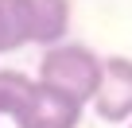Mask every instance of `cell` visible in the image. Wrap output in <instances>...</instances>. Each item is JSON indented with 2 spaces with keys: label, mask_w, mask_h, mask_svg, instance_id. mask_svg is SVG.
Returning <instances> with one entry per match:
<instances>
[{
  "label": "cell",
  "mask_w": 132,
  "mask_h": 128,
  "mask_svg": "<svg viewBox=\"0 0 132 128\" xmlns=\"http://www.w3.org/2000/svg\"><path fill=\"white\" fill-rule=\"evenodd\" d=\"M31 86H35V78L23 70H0V116H12L23 105V97L31 93Z\"/></svg>",
  "instance_id": "obj_6"
},
{
  "label": "cell",
  "mask_w": 132,
  "mask_h": 128,
  "mask_svg": "<svg viewBox=\"0 0 132 128\" xmlns=\"http://www.w3.org/2000/svg\"><path fill=\"white\" fill-rule=\"evenodd\" d=\"M89 105H93L97 120H105V124L132 120V58H124V54L105 58V78H101V89Z\"/></svg>",
  "instance_id": "obj_3"
},
{
  "label": "cell",
  "mask_w": 132,
  "mask_h": 128,
  "mask_svg": "<svg viewBox=\"0 0 132 128\" xmlns=\"http://www.w3.org/2000/svg\"><path fill=\"white\" fill-rule=\"evenodd\" d=\"M101 78H105V58L97 50H89L86 43H58V47H47L35 82L66 93L70 101H78L86 109L97 97Z\"/></svg>",
  "instance_id": "obj_1"
},
{
  "label": "cell",
  "mask_w": 132,
  "mask_h": 128,
  "mask_svg": "<svg viewBox=\"0 0 132 128\" xmlns=\"http://www.w3.org/2000/svg\"><path fill=\"white\" fill-rule=\"evenodd\" d=\"M82 113L86 109L78 101H70L66 93L35 82L31 93L23 97V105L12 113V120H16V128H78Z\"/></svg>",
  "instance_id": "obj_2"
},
{
  "label": "cell",
  "mask_w": 132,
  "mask_h": 128,
  "mask_svg": "<svg viewBox=\"0 0 132 128\" xmlns=\"http://www.w3.org/2000/svg\"><path fill=\"white\" fill-rule=\"evenodd\" d=\"M31 43L23 0H0V54H12Z\"/></svg>",
  "instance_id": "obj_5"
},
{
  "label": "cell",
  "mask_w": 132,
  "mask_h": 128,
  "mask_svg": "<svg viewBox=\"0 0 132 128\" xmlns=\"http://www.w3.org/2000/svg\"><path fill=\"white\" fill-rule=\"evenodd\" d=\"M27 31L39 47H58L70 35V0H23Z\"/></svg>",
  "instance_id": "obj_4"
},
{
  "label": "cell",
  "mask_w": 132,
  "mask_h": 128,
  "mask_svg": "<svg viewBox=\"0 0 132 128\" xmlns=\"http://www.w3.org/2000/svg\"><path fill=\"white\" fill-rule=\"evenodd\" d=\"M124 128H132V120H128V124H124Z\"/></svg>",
  "instance_id": "obj_7"
}]
</instances>
